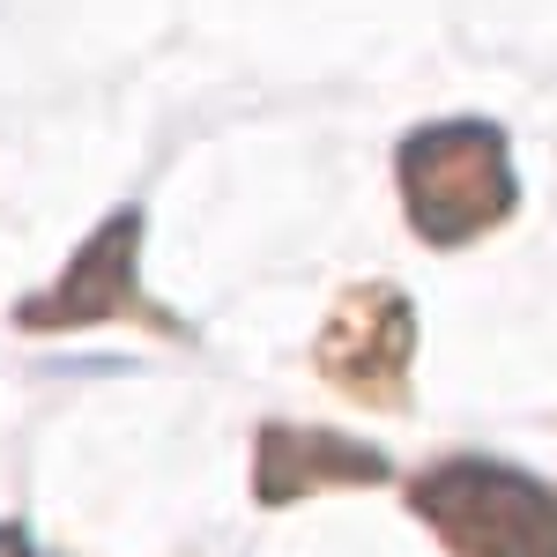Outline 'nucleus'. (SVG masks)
I'll list each match as a JSON object with an SVG mask.
<instances>
[{
  "label": "nucleus",
  "instance_id": "obj_1",
  "mask_svg": "<svg viewBox=\"0 0 557 557\" xmlns=\"http://www.w3.org/2000/svg\"><path fill=\"white\" fill-rule=\"evenodd\" d=\"M394 178H401V215L409 231L454 253L483 231H498L520 209V178H513V141L491 120H431L409 127L394 149Z\"/></svg>",
  "mask_w": 557,
  "mask_h": 557
},
{
  "label": "nucleus",
  "instance_id": "obj_2",
  "mask_svg": "<svg viewBox=\"0 0 557 557\" xmlns=\"http://www.w3.org/2000/svg\"><path fill=\"white\" fill-rule=\"evenodd\" d=\"M409 513L454 557H557V491L491 454H454L409 475Z\"/></svg>",
  "mask_w": 557,
  "mask_h": 557
},
{
  "label": "nucleus",
  "instance_id": "obj_3",
  "mask_svg": "<svg viewBox=\"0 0 557 557\" xmlns=\"http://www.w3.org/2000/svg\"><path fill=\"white\" fill-rule=\"evenodd\" d=\"M409 357H417V305L394 283H349L312 343L320 380L357 409H386V417L409 409Z\"/></svg>",
  "mask_w": 557,
  "mask_h": 557
},
{
  "label": "nucleus",
  "instance_id": "obj_4",
  "mask_svg": "<svg viewBox=\"0 0 557 557\" xmlns=\"http://www.w3.org/2000/svg\"><path fill=\"white\" fill-rule=\"evenodd\" d=\"M134 260H141V209H112L83 238V253L67 260V275H60L52 290L15 305V327L60 335V327H97V320H141V327H157V335H178L172 312L141 298Z\"/></svg>",
  "mask_w": 557,
  "mask_h": 557
},
{
  "label": "nucleus",
  "instance_id": "obj_5",
  "mask_svg": "<svg viewBox=\"0 0 557 557\" xmlns=\"http://www.w3.org/2000/svg\"><path fill=\"white\" fill-rule=\"evenodd\" d=\"M394 461L380 446L320 424H260L253 446V498L260 506H290L305 491H349V483H386Z\"/></svg>",
  "mask_w": 557,
  "mask_h": 557
},
{
  "label": "nucleus",
  "instance_id": "obj_6",
  "mask_svg": "<svg viewBox=\"0 0 557 557\" xmlns=\"http://www.w3.org/2000/svg\"><path fill=\"white\" fill-rule=\"evenodd\" d=\"M0 557H45V550L23 535V528H0Z\"/></svg>",
  "mask_w": 557,
  "mask_h": 557
}]
</instances>
